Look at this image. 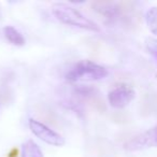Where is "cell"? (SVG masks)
Wrapping results in <instances>:
<instances>
[{
	"label": "cell",
	"mask_w": 157,
	"mask_h": 157,
	"mask_svg": "<svg viewBox=\"0 0 157 157\" xmlns=\"http://www.w3.org/2000/svg\"><path fill=\"white\" fill-rule=\"evenodd\" d=\"M52 11L57 20L63 24L71 25V26L94 31V33L100 31V27L96 23L90 21V18L85 17L76 9L66 5V3H55L52 8Z\"/></svg>",
	"instance_id": "1"
},
{
	"label": "cell",
	"mask_w": 157,
	"mask_h": 157,
	"mask_svg": "<svg viewBox=\"0 0 157 157\" xmlns=\"http://www.w3.org/2000/svg\"><path fill=\"white\" fill-rule=\"evenodd\" d=\"M108 75V70L90 60L78 61L66 75L69 82L98 81Z\"/></svg>",
	"instance_id": "2"
},
{
	"label": "cell",
	"mask_w": 157,
	"mask_h": 157,
	"mask_svg": "<svg viewBox=\"0 0 157 157\" xmlns=\"http://www.w3.org/2000/svg\"><path fill=\"white\" fill-rule=\"evenodd\" d=\"M28 125L33 135L45 143L54 146H63L65 144V139L56 131L48 128L43 123L33 120V118H29Z\"/></svg>",
	"instance_id": "3"
},
{
	"label": "cell",
	"mask_w": 157,
	"mask_h": 157,
	"mask_svg": "<svg viewBox=\"0 0 157 157\" xmlns=\"http://www.w3.org/2000/svg\"><path fill=\"white\" fill-rule=\"evenodd\" d=\"M135 97V90L127 84H120L115 86L108 95V99L112 107L124 108Z\"/></svg>",
	"instance_id": "4"
},
{
	"label": "cell",
	"mask_w": 157,
	"mask_h": 157,
	"mask_svg": "<svg viewBox=\"0 0 157 157\" xmlns=\"http://www.w3.org/2000/svg\"><path fill=\"white\" fill-rule=\"evenodd\" d=\"M157 145V126L143 132L141 135H138L130 139L128 142L125 143L124 147L127 151H138L148 146Z\"/></svg>",
	"instance_id": "5"
},
{
	"label": "cell",
	"mask_w": 157,
	"mask_h": 157,
	"mask_svg": "<svg viewBox=\"0 0 157 157\" xmlns=\"http://www.w3.org/2000/svg\"><path fill=\"white\" fill-rule=\"evenodd\" d=\"M90 8L108 20H113L118 15L116 5L110 0H96L90 2Z\"/></svg>",
	"instance_id": "6"
},
{
	"label": "cell",
	"mask_w": 157,
	"mask_h": 157,
	"mask_svg": "<svg viewBox=\"0 0 157 157\" xmlns=\"http://www.w3.org/2000/svg\"><path fill=\"white\" fill-rule=\"evenodd\" d=\"M157 113V95L148 92L142 96L140 100V114L142 116H150Z\"/></svg>",
	"instance_id": "7"
},
{
	"label": "cell",
	"mask_w": 157,
	"mask_h": 157,
	"mask_svg": "<svg viewBox=\"0 0 157 157\" xmlns=\"http://www.w3.org/2000/svg\"><path fill=\"white\" fill-rule=\"evenodd\" d=\"M96 157H115V150L110 141L105 138H98L94 142Z\"/></svg>",
	"instance_id": "8"
},
{
	"label": "cell",
	"mask_w": 157,
	"mask_h": 157,
	"mask_svg": "<svg viewBox=\"0 0 157 157\" xmlns=\"http://www.w3.org/2000/svg\"><path fill=\"white\" fill-rule=\"evenodd\" d=\"M3 35L6 39L10 42L11 44L16 46H23L25 44V39L23 35L12 26H6L3 28Z\"/></svg>",
	"instance_id": "9"
},
{
	"label": "cell",
	"mask_w": 157,
	"mask_h": 157,
	"mask_svg": "<svg viewBox=\"0 0 157 157\" xmlns=\"http://www.w3.org/2000/svg\"><path fill=\"white\" fill-rule=\"evenodd\" d=\"M22 157H43V153L36 142L28 140L23 145Z\"/></svg>",
	"instance_id": "10"
},
{
	"label": "cell",
	"mask_w": 157,
	"mask_h": 157,
	"mask_svg": "<svg viewBox=\"0 0 157 157\" xmlns=\"http://www.w3.org/2000/svg\"><path fill=\"white\" fill-rule=\"evenodd\" d=\"M37 111H38V114H40L42 118H44L45 121H48V123L53 125H58V120L56 117V114L50 110L48 108L44 107V105H41V107H37Z\"/></svg>",
	"instance_id": "11"
},
{
	"label": "cell",
	"mask_w": 157,
	"mask_h": 157,
	"mask_svg": "<svg viewBox=\"0 0 157 157\" xmlns=\"http://www.w3.org/2000/svg\"><path fill=\"white\" fill-rule=\"evenodd\" d=\"M135 7H136V3L133 1H121L116 5V9H117V13L118 15H123V16H126V15H129L133 12L135 10Z\"/></svg>",
	"instance_id": "12"
},
{
	"label": "cell",
	"mask_w": 157,
	"mask_h": 157,
	"mask_svg": "<svg viewBox=\"0 0 157 157\" xmlns=\"http://www.w3.org/2000/svg\"><path fill=\"white\" fill-rule=\"evenodd\" d=\"M146 23L154 35H157V8H152L146 13Z\"/></svg>",
	"instance_id": "13"
},
{
	"label": "cell",
	"mask_w": 157,
	"mask_h": 157,
	"mask_svg": "<svg viewBox=\"0 0 157 157\" xmlns=\"http://www.w3.org/2000/svg\"><path fill=\"white\" fill-rule=\"evenodd\" d=\"M88 100H90L92 107L94 108L95 110H97L99 113H105V110H107V105H105L103 99L101 98L100 96H98V94H96L95 96H93L92 98H90Z\"/></svg>",
	"instance_id": "14"
},
{
	"label": "cell",
	"mask_w": 157,
	"mask_h": 157,
	"mask_svg": "<svg viewBox=\"0 0 157 157\" xmlns=\"http://www.w3.org/2000/svg\"><path fill=\"white\" fill-rule=\"evenodd\" d=\"M110 118L116 124H128L130 122V116L126 113V112L123 111H117V112H113V113L110 115Z\"/></svg>",
	"instance_id": "15"
},
{
	"label": "cell",
	"mask_w": 157,
	"mask_h": 157,
	"mask_svg": "<svg viewBox=\"0 0 157 157\" xmlns=\"http://www.w3.org/2000/svg\"><path fill=\"white\" fill-rule=\"evenodd\" d=\"M75 93L78 95V96L84 97L86 99L92 98L93 96L96 95V90L93 87H90V86H84V85H78L75 87Z\"/></svg>",
	"instance_id": "16"
},
{
	"label": "cell",
	"mask_w": 157,
	"mask_h": 157,
	"mask_svg": "<svg viewBox=\"0 0 157 157\" xmlns=\"http://www.w3.org/2000/svg\"><path fill=\"white\" fill-rule=\"evenodd\" d=\"M146 48L147 51L153 54L157 58V40L153 39V38H148L146 39Z\"/></svg>",
	"instance_id": "17"
},
{
	"label": "cell",
	"mask_w": 157,
	"mask_h": 157,
	"mask_svg": "<svg viewBox=\"0 0 157 157\" xmlns=\"http://www.w3.org/2000/svg\"><path fill=\"white\" fill-rule=\"evenodd\" d=\"M20 155V151H18L17 147H12L11 150L8 152L7 157H18Z\"/></svg>",
	"instance_id": "18"
}]
</instances>
